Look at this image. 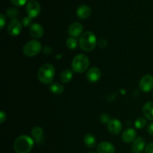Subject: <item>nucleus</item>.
<instances>
[{
	"instance_id": "f257e3e1",
	"label": "nucleus",
	"mask_w": 153,
	"mask_h": 153,
	"mask_svg": "<svg viewBox=\"0 0 153 153\" xmlns=\"http://www.w3.org/2000/svg\"><path fill=\"white\" fill-rule=\"evenodd\" d=\"M34 146V140L28 135H21L14 142V150L16 153H28Z\"/></svg>"
},
{
	"instance_id": "f03ea898",
	"label": "nucleus",
	"mask_w": 153,
	"mask_h": 153,
	"mask_svg": "<svg viewBox=\"0 0 153 153\" xmlns=\"http://www.w3.org/2000/svg\"><path fill=\"white\" fill-rule=\"evenodd\" d=\"M55 74V69L51 64H46L42 66L37 73V78L41 83L44 85L51 84Z\"/></svg>"
},
{
	"instance_id": "7ed1b4c3",
	"label": "nucleus",
	"mask_w": 153,
	"mask_h": 153,
	"mask_svg": "<svg viewBox=\"0 0 153 153\" xmlns=\"http://www.w3.org/2000/svg\"><path fill=\"white\" fill-rule=\"evenodd\" d=\"M97 37L92 31H86L82 34L79 39V46L82 50L91 52L95 49L97 46Z\"/></svg>"
},
{
	"instance_id": "20e7f679",
	"label": "nucleus",
	"mask_w": 153,
	"mask_h": 153,
	"mask_svg": "<svg viewBox=\"0 0 153 153\" xmlns=\"http://www.w3.org/2000/svg\"><path fill=\"white\" fill-rule=\"evenodd\" d=\"M90 65V60L85 54L76 55L72 61V69L75 73H82L86 71Z\"/></svg>"
},
{
	"instance_id": "39448f33",
	"label": "nucleus",
	"mask_w": 153,
	"mask_h": 153,
	"mask_svg": "<svg viewBox=\"0 0 153 153\" xmlns=\"http://www.w3.org/2000/svg\"><path fill=\"white\" fill-rule=\"evenodd\" d=\"M42 50V45L40 41L32 40L27 42L22 48V53L27 57H34Z\"/></svg>"
},
{
	"instance_id": "423d86ee",
	"label": "nucleus",
	"mask_w": 153,
	"mask_h": 153,
	"mask_svg": "<svg viewBox=\"0 0 153 153\" xmlns=\"http://www.w3.org/2000/svg\"><path fill=\"white\" fill-rule=\"evenodd\" d=\"M41 11L40 3L36 0H29L26 4V12L28 16L35 18L38 16Z\"/></svg>"
},
{
	"instance_id": "0eeeda50",
	"label": "nucleus",
	"mask_w": 153,
	"mask_h": 153,
	"mask_svg": "<svg viewBox=\"0 0 153 153\" xmlns=\"http://www.w3.org/2000/svg\"><path fill=\"white\" fill-rule=\"evenodd\" d=\"M22 24L17 19H12L7 25V33L11 37H16L22 31Z\"/></svg>"
},
{
	"instance_id": "6e6552de",
	"label": "nucleus",
	"mask_w": 153,
	"mask_h": 153,
	"mask_svg": "<svg viewBox=\"0 0 153 153\" xmlns=\"http://www.w3.org/2000/svg\"><path fill=\"white\" fill-rule=\"evenodd\" d=\"M139 88L143 92L147 93L152 91L153 88V77L151 75L143 76L139 82Z\"/></svg>"
},
{
	"instance_id": "1a4fd4ad",
	"label": "nucleus",
	"mask_w": 153,
	"mask_h": 153,
	"mask_svg": "<svg viewBox=\"0 0 153 153\" xmlns=\"http://www.w3.org/2000/svg\"><path fill=\"white\" fill-rule=\"evenodd\" d=\"M123 126L120 121L119 120L114 118L111 119L109 122L108 123V129L111 134L114 135H117L122 131Z\"/></svg>"
},
{
	"instance_id": "9d476101",
	"label": "nucleus",
	"mask_w": 153,
	"mask_h": 153,
	"mask_svg": "<svg viewBox=\"0 0 153 153\" xmlns=\"http://www.w3.org/2000/svg\"><path fill=\"white\" fill-rule=\"evenodd\" d=\"M84 27L80 22H75L70 24L68 28V34L71 37H77L83 32Z\"/></svg>"
},
{
	"instance_id": "9b49d317",
	"label": "nucleus",
	"mask_w": 153,
	"mask_h": 153,
	"mask_svg": "<svg viewBox=\"0 0 153 153\" xmlns=\"http://www.w3.org/2000/svg\"><path fill=\"white\" fill-rule=\"evenodd\" d=\"M101 70L97 67H91L87 73V79L91 83H96L101 79Z\"/></svg>"
},
{
	"instance_id": "f8f14e48",
	"label": "nucleus",
	"mask_w": 153,
	"mask_h": 153,
	"mask_svg": "<svg viewBox=\"0 0 153 153\" xmlns=\"http://www.w3.org/2000/svg\"><path fill=\"white\" fill-rule=\"evenodd\" d=\"M137 132L134 128H127L124 131L122 134V140L124 143H130L131 142H134L135 139L137 138Z\"/></svg>"
},
{
	"instance_id": "ddd939ff",
	"label": "nucleus",
	"mask_w": 153,
	"mask_h": 153,
	"mask_svg": "<svg viewBox=\"0 0 153 153\" xmlns=\"http://www.w3.org/2000/svg\"><path fill=\"white\" fill-rule=\"evenodd\" d=\"M30 35L36 39L41 38L44 34V30L42 25L38 23H34L29 28Z\"/></svg>"
},
{
	"instance_id": "4468645a",
	"label": "nucleus",
	"mask_w": 153,
	"mask_h": 153,
	"mask_svg": "<svg viewBox=\"0 0 153 153\" xmlns=\"http://www.w3.org/2000/svg\"><path fill=\"white\" fill-rule=\"evenodd\" d=\"M98 153H114L115 147L111 142L104 141L97 146Z\"/></svg>"
},
{
	"instance_id": "2eb2a0df",
	"label": "nucleus",
	"mask_w": 153,
	"mask_h": 153,
	"mask_svg": "<svg viewBox=\"0 0 153 153\" xmlns=\"http://www.w3.org/2000/svg\"><path fill=\"white\" fill-rule=\"evenodd\" d=\"M76 14L80 19H85L89 17L91 14V8L88 5L82 4L78 7L76 10Z\"/></svg>"
},
{
	"instance_id": "dca6fc26",
	"label": "nucleus",
	"mask_w": 153,
	"mask_h": 153,
	"mask_svg": "<svg viewBox=\"0 0 153 153\" xmlns=\"http://www.w3.org/2000/svg\"><path fill=\"white\" fill-rule=\"evenodd\" d=\"M145 146H146V143H145V140L143 137H137L132 143V151L134 153L141 152L143 149H145Z\"/></svg>"
},
{
	"instance_id": "f3484780",
	"label": "nucleus",
	"mask_w": 153,
	"mask_h": 153,
	"mask_svg": "<svg viewBox=\"0 0 153 153\" xmlns=\"http://www.w3.org/2000/svg\"><path fill=\"white\" fill-rule=\"evenodd\" d=\"M143 114L146 119L153 120V102H146L143 107Z\"/></svg>"
},
{
	"instance_id": "a211bd4d",
	"label": "nucleus",
	"mask_w": 153,
	"mask_h": 153,
	"mask_svg": "<svg viewBox=\"0 0 153 153\" xmlns=\"http://www.w3.org/2000/svg\"><path fill=\"white\" fill-rule=\"evenodd\" d=\"M31 136L37 143H40L43 140V130L41 127H34L31 131Z\"/></svg>"
},
{
	"instance_id": "6ab92c4d",
	"label": "nucleus",
	"mask_w": 153,
	"mask_h": 153,
	"mask_svg": "<svg viewBox=\"0 0 153 153\" xmlns=\"http://www.w3.org/2000/svg\"><path fill=\"white\" fill-rule=\"evenodd\" d=\"M73 72L70 70H64L60 74V81L62 83L67 84L69 83L73 79Z\"/></svg>"
},
{
	"instance_id": "aec40b11",
	"label": "nucleus",
	"mask_w": 153,
	"mask_h": 153,
	"mask_svg": "<svg viewBox=\"0 0 153 153\" xmlns=\"http://www.w3.org/2000/svg\"><path fill=\"white\" fill-rule=\"evenodd\" d=\"M84 143L88 148H94L97 143V139L92 134H87L84 137Z\"/></svg>"
},
{
	"instance_id": "412c9836",
	"label": "nucleus",
	"mask_w": 153,
	"mask_h": 153,
	"mask_svg": "<svg viewBox=\"0 0 153 153\" xmlns=\"http://www.w3.org/2000/svg\"><path fill=\"white\" fill-rule=\"evenodd\" d=\"M49 89H50L51 92L54 94H56V95H59L64 93V87L61 84L58 83V82H55V83H52V85L49 87Z\"/></svg>"
},
{
	"instance_id": "4be33fe9",
	"label": "nucleus",
	"mask_w": 153,
	"mask_h": 153,
	"mask_svg": "<svg viewBox=\"0 0 153 153\" xmlns=\"http://www.w3.org/2000/svg\"><path fill=\"white\" fill-rule=\"evenodd\" d=\"M6 14L10 19H16V17L19 16V10L15 7H9L6 10Z\"/></svg>"
},
{
	"instance_id": "5701e85b",
	"label": "nucleus",
	"mask_w": 153,
	"mask_h": 153,
	"mask_svg": "<svg viewBox=\"0 0 153 153\" xmlns=\"http://www.w3.org/2000/svg\"><path fill=\"white\" fill-rule=\"evenodd\" d=\"M66 44H67L68 49L73 50V49H76V47H77L78 40L76 37H70L66 41Z\"/></svg>"
},
{
	"instance_id": "b1692460",
	"label": "nucleus",
	"mask_w": 153,
	"mask_h": 153,
	"mask_svg": "<svg viewBox=\"0 0 153 153\" xmlns=\"http://www.w3.org/2000/svg\"><path fill=\"white\" fill-rule=\"evenodd\" d=\"M146 123H147V122H146V120L145 118L138 117L134 122V126L137 129H141L146 126Z\"/></svg>"
},
{
	"instance_id": "393cba45",
	"label": "nucleus",
	"mask_w": 153,
	"mask_h": 153,
	"mask_svg": "<svg viewBox=\"0 0 153 153\" xmlns=\"http://www.w3.org/2000/svg\"><path fill=\"white\" fill-rule=\"evenodd\" d=\"M22 24L23 26L26 27V28H28V27H31V25L34 24L33 23L32 18L30 17V16H25V17H23V19H22Z\"/></svg>"
},
{
	"instance_id": "a878e982",
	"label": "nucleus",
	"mask_w": 153,
	"mask_h": 153,
	"mask_svg": "<svg viewBox=\"0 0 153 153\" xmlns=\"http://www.w3.org/2000/svg\"><path fill=\"white\" fill-rule=\"evenodd\" d=\"M100 121H101L102 123H108L109 122V120H110V117H109L108 114H102L101 115H100Z\"/></svg>"
},
{
	"instance_id": "bb28decb",
	"label": "nucleus",
	"mask_w": 153,
	"mask_h": 153,
	"mask_svg": "<svg viewBox=\"0 0 153 153\" xmlns=\"http://www.w3.org/2000/svg\"><path fill=\"white\" fill-rule=\"evenodd\" d=\"M10 1H11L12 4H14V5L20 7V6L24 5V4L26 3L27 0H10Z\"/></svg>"
},
{
	"instance_id": "cd10ccee",
	"label": "nucleus",
	"mask_w": 153,
	"mask_h": 153,
	"mask_svg": "<svg viewBox=\"0 0 153 153\" xmlns=\"http://www.w3.org/2000/svg\"><path fill=\"white\" fill-rule=\"evenodd\" d=\"M6 23V18L4 16V15L3 13H1L0 14V28L2 29L4 28V25Z\"/></svg>"
},
{
	"instance_id": "c85d7f7f",
	"label": "nucleus",
	"mask_w": 153,
	"mask_h": 153,
	"mask_svg": "<svg viewBox=\"0 0 153 153\" xmlns=\"http://www.w3.org/2000/svg\"><path fill=\"white\" fill-rule=\"evenodd\" d=\"M145 153H153V142L149 143L145 148Z\"/></svg>"
},
{
	"instance_id": "c756f323",
	"label": "nucleus",
	"mask_w": 153,
	"mask_h": 153,
	"mask_svg": "<svg viewBox=\"0 0 153 153\" xmlns=\"http://www.w3.org/2000/svg\"><path fill=\"white\" fill-rule=\"evenodd\" d=\"M6 118H7V114H6V113L4 111H1L0 112V123H3L6 120Z\"/></svg>"
},
{
	"instance_id": "7c9ffc66",
	"label": "nucleus",
	"mask_w": 153,
	"mask_h": 153,
	"mask_svg": "<svg viewBox=\"0 0 153 153\" xmlns=\"http://www.w3.org/2000/svg\"><path fill=\"white\" fill-rule=\"evenodd\" d=\"M108 45V42L105 39H101L99 41V46L100 48H105Z\"/></svg>"
},
{
	"instance_id": "2f4dec72",
	"label": "nucleus",
	"mask_w": 153,
	"mask_h": 153,
	"mask_svg": "<svg viewBox=\"0 0 153 153\" xmlns=\"http://www.w3.org/2000/svg\"><path fill=\"white\" fill-rule=\"evenodd\" d=\"M43 51L44 52V54H46V55H50L52 52V49L50 46H44L43 49Z\"/></svg>"
},
{
	"instance_id": "473e14b6",
	"label": "nucleus",
	"mask_w": 153,
	"mask_h": 153,
	"mask_svg": "<svg viewBox=\"0 0 153 153\" xmlns=\"http://www.w3.org/2000/svg\"><path fill=\"white\" fill-rule=\"evenodd\" d=\"M147 131L149 134L153 135V123H151L148 126Z\"/></svg>"
},
{
	"instance_id": "72a5a7b5",
	"label": "nucleus",
	"mask_w": 153,
	"mask_h": 153,
	"mask_svg": "<svg viewBox=\"0 0 153 153\" xmlns=\"http://www.w3.org/2000/svg\"><path fill=\"white\" fill-rule=\"evenodd\" d=\"M88 153H95L94 152H88Z\"/></svg>"
},
{
	"instance_id": "f704fd0d",
	"label": "nucleus",
	"mask_w": 153,
	"mask_h": 153,
	"mask_svg": "<svg viewBox=\"0 0 153 153\" xmlns=\"http://www.w3.org/2000/svg\"><path fill=\"white\" fill-rule=\"evenodd\" d=\"M137 153H141V152H137Z\"/></svg>"
},
{
	"instance_id": "c9c22d12",
	"label": "nucleus",
	"mask_w": 153,
	"mask_h": 153,
	"mask_svg": "<svg viewBox=\"0 0 153 153\" xmlns=\"http://www.w3.org/2000/svg\"><path fill=\"white\" fill-rule=\"evenodd\" d=\"M152 95H153V94H152Z\"/></svg>"
}]
</instances>
